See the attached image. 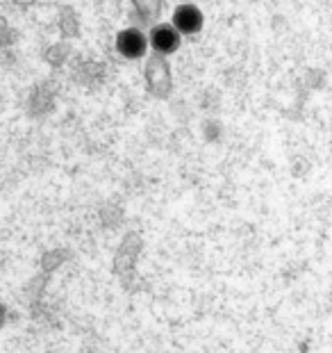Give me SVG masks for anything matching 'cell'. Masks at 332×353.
<instances>
[{"instance_id": "obj_3", "label": "cell", "mask_w": 332, "mask_h": 353, "mask_svg": "<svg viewBox=\"0 0 332 353\" xmlns=\"http://www.w3.org/2000/svg\"><path fill=\"white\" fill-rule=\"evenodd\" d=\"M148 43L160 55H173L183 43V34L178 32L173 23H157L148 32Z\"/></svg>"}, {"instance_id": "obj_1", "label": "cell", "mask_w": 332, "mask_h": 353, "mask_svg": "<svg viewBox=\"0 0 332 353\" xmlns=\"http://www.w3.org/2000/svg\"><path fill=\"white\" fill-rule=\"evenodd\" d=\"M171 23L176 26V30L183 37H194L198 34L203 30V23H205V17H203L200 7L194 5V3H183L176 7L173 12V19Z\"/></svg>"}, {"instance_id": "obj_2", "label": "cell", "mask_w": 332, "mask_h": 353, "mask_svg": "<svg viewBox=\"0 0 332 353\" xmlns=\"http://www.w3.org/2000/svg\"><path fill=\"white\" fill-rule=\"evenodd\" d=\"M148 34H143L139 28H125L116 37V50L125 59H141L148 52Z\"/></svg>"}]
</instances>
